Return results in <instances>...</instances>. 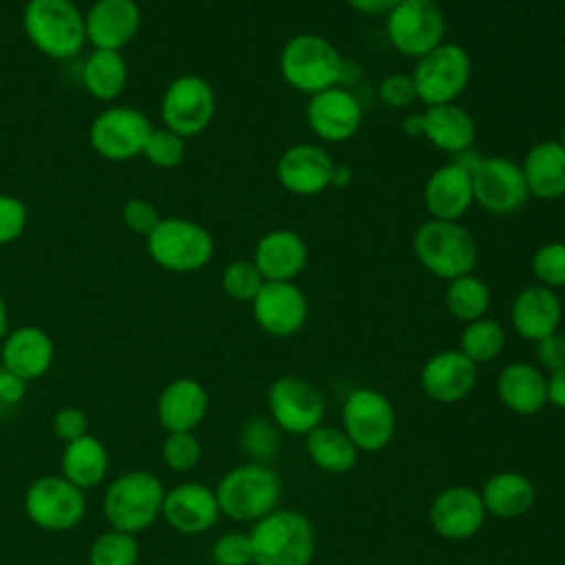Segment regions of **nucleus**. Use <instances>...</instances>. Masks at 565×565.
<instances>
[{
	"instance_id": "f257e3e1",
	"label": "nucleus",
	"mask_w": 565,
	"mask_h": 565,
	"mask_svg": "<svg viewBox=\"0 0 565 565\" xmlns=\"http://www.w3.org/2000/svg\"><path fill=\"white\" fill-rule=\"evenodd\" d=\"M166 486L150 470H126L108 481L102 497V514L108 527L141 534L161 516Z\"/></svg>"
},
{
	"instance_id": "f03ea898",
	"label": "nucleus",
	"mask_w": 565,
	"mask_h": 565,
	"mask_svg": "<svg viewBox=\"0 0 565 565\" xmlns=\"http://www.w3.org/2000/svg\"><path fill=\"white\" fill-rule=\"evenodd\" d=\"M278 68L287 86L309 97L340 86L347 77V62L340 51L318 33L289 38L280 49Z\"/></svg>"
},
{
	"instance_id": "7ed1b4c3",
	"label": "nucleus",
	"mask_w": 565,
	"mask_h": 565,
	"mask_svg": "<svg viewBox=\"0 0 565 565\" xmlns=\"http://www.w3.org/2000/svg\"><path fill=\"white\" fill-rule=\"evenodd\" d=\"M249 534L252 565H311L316 534L298 510H274L258 519Z\"/></svg>"
},
{
	"instance_id": "20e7f679",
	"label": "nucleus",
	"mask_w": 565,
	"mask_h": 565,
	"mask_svg": "<svg viewBox=\"0 0 565 565\" xmlns=\"http://www.w3.org/2000/svg\"><path fill=\"white\" fill-rule=\"evenodd\" d=\"M223 516L238 523H256L276 510L280 499V479L274 468L247 461L227 470L214 488Z\"/></svg>"
},
{
	"instance_id": "39448f33",
	"label": "nucleus",
	"mask_w": 565,
	"mask_h": 565,
	"mask_svg": "<svg viewBox=\"0 0 565 565\" xmlns=\"http://www.w3.org/2000/svg\"><path fill=\"white\" fill-rule=\"evenodd\" d=\"M22 26L29 42L53 60H71L86 44L84 13L73 0H26Z\"/></svg>"
},
{
	"instance_id": "423d86ee",
	"label": "nucleus",
	"mask_w": 565,
	"mask_h": 565,
	"mask_svg": "<svg viewBox=\"0 0 565 565\" xmlns=\"http://www.w3.org/2000/svg\"><path fill=\"white\" fill-rule=\"evenodd\" d=\"M413 252L426 271L441 280L472 274L477 265V243L459 221H424L413 234Z\"/></svg>"
},
{
	"instance_id": "0eeeda50",
	"label": "nucleus",
	"mask_w": 565,
	"mask_h": 565,
	"mask_svg": "<svg viewBox=\"0 0 565 565\" xmlns=\"http://www.w3.org/2000/svg\"><path fill=\"white\" fill-rule=\"evenodd\" d=\"M150 258L174 274H190L205 267L214 256L212 234L192 218H161L146 238Z\"/></svg>"
},
{
	"instance_id": "6e6552de",
	"label": "nucleus",
	"mask_w": 565,
	"mask_h": 565,
	"mask_svg": "<svg viewBox=\"0 0 565 565\" xmlns=\"http://www.w3.org/2000/svg\"><path fill=\"white\" fill-rule=\"evenodd\" d=\"M29 521L44 532H71L86 516V494L62 475H40L24 492Z\"/></svg>"
},
{
	"instance_id": "1a4fd4ad",
	"label": "nucleus",
	"mask_w": 565,
	"mask_h": 565,
	"mask_svg": "<svg viewBox=\"0 0 565 565\" xmlns=\"http://www.w3.org/2000/svg\"><path fill=\"white\" fill-rule=\"evenodd\" d=\"M472 62L457 42H441L415 62L411 73L417 99L426 106L452 104L470 84Z\"/></svg>"
},
{
	"instance_id": "9d476101",
	"label": "nucleus",
	"mask_w": 565,
	"mask_h": 565,
	"mask_svg": "<svg viewBox=\"0 0 565 565\" xmlns=\"http://www.w3.org/2000/svg\"><path fill=\"white\" fill-rule=\"evenodd\" d=\"M397 428V415L388 397L375 388H353L342 404V430L360 452L384 450Z\"/></svg>"
},
{
	"instance_id": "9b49d317",
	"label": "nucleus",
	"mask_w": 565,
	"mask_h": 565,
	"mask_svg": "<svg viewBox=\"0 0 565 565\" xmlns=\"http://www.w3.org/2000/svg\"><path fill=\"white\" fill-rule=\"evenodd\" d=\"M446 35V18L435 0H402L386 13L391 46L413 60L437 49Z\"/></svg>"
},
{
	"instance_id": "f8f14e48",
	"label": "nucleus",
	"mask_w": 565,
	"mask_h": 565,
	"mask_svg": "<svg viewBox=\"0 0 565 565\" xmlns=\"http://www.w3.org/2000/svg\"><path fill=\"white\" fill-rule=\"evenodd\" d=\"M216 110L214 88L201 75H179L174 77L161 97V119L163 128L177 132L179 137L201 135Z\"/></svg>"
},
{
	"instance_id": "ddd939ff",
	"label": "nucleus",
	"mask_w": 565,
	"mask_h": 565,
	"mask_svg": "<svg viewBox=\"0 0 565 565\" xmlns=\"http://www.w3.org/2000/svg\"><path fill=\"white\" fill-rule=\"evenodd\" d=\"M269 419L278 430L289 435H307L324 419V397L305 377L282 375L267 388Z\"/></svg>"
},
{
	"instance_id": "4468645a",
	"label": "nucleus",
	"mask_w": 565,
	"mask_h": 565,
	"mask_svg": "<svg viewBox=\"0 0 565 565\" xmlns=\"http://www.w3.org/2000/svg\"><path fill=\"white\" fill-rule=\"evenodd\" d=\"M152 124L135 106H110L102 110L88 130L93 150L108 161H130L143 154Z\"/></svg>"
},
{
	"instance_id": "2eb2a0df",
	"label": "nucleus",
	"mask_w": 565,
	"mask_h": 565,
	"mask_svg": "<svg viewBox=\"0 0 565 565\" xmlns=\"http://www.w3.org/2000/svg\"><path fill=\"white\" fill-rule=\"evenodd\" d=\"M472 174L475 203L490 214H512L530 199L521 166L505 157H481Z\"/></svg>"
},
{
	"instance_id": "dca6fc26",
	"label": "nucleus",
	"mask_w": 565,
	"mask_h": 565,
	"mask_svg": "<svg viewBox=\"0 0 565 565\" xmlns=\"http://www.w3.org/2000/svg\"><path fill=\"white\" fill-rule=\"evenodd\" d=\"M252 316L265 333L274 338H289L305 327L309 318V302L305 291L294 280H265L252 300Z\"/></svg>"
},
{
	"instance_id": "f3484780",
	"label": "nucleus",
	"mask_w": 565,
	"mask_h": 565,
	"mask_svg": "<svg viewBox=\"0 0 565 565\" xmlns=\"http://www.w3.org/2000/svg\"><path fill=\"white\" fill-rule=\"evenodd\" d=\"M307 124L327 143H342L358 135L364 113L360 99L344 86L320 90L307 102Z\"/></svg>"
},
{
	"instance_id": "a211bd4d",
	"label": "nucleus",
	"mask_w": 565,
	"mask_h": 565,
	"mask_svg": "<svg viewBox=\"0 0 565 565\" xmlns=\"http://www.w3.org/2000/svg\"><path fill=\"white\" fill-rule=\"evenodd\" d=\"M221 516L214 488L199 481H181L166 490L161 519L179 534L207 532Z\"/></svg>"
},
{
	"instance_id": "6ab92c4d",
	"label": "nucleus",
	"mask_w": 565,
	"mask_h": 565,
	"mask_svg": "<svg viewBox=\"0 0 565 565\" xmlns=\"http://www.w3.org/2000/svg\"><path fill=\"white\" fill-rule=\"evenodd\" d=\"M481 494L470 486H448L430 503L428 519L433 530L448 541H466L486 523Z\"/></svg>"
},
{
	"instance_id": "aec40b11",
	"label": "nucleus",
	"mask_w": 565,
	"mask_h": 565,
	"mask_svg": "<svg viewBox=\"0 0 565 565\" xmlns=\"http://www.w3.org/2000/svg\"><path fill=\"white\" fill-rule=\"evenodd\" d=\"M333 168L335 161L324 148L316 143H296L280 154L276 177L287 192L296 196H316L331 188Z\"/></svg>"
},
{
	"instance_id": "412c9836",
	"label": "nucleus",
	"mask_w": 565,
	"mask_h": 565,
	"mask_svg": "<svg viewBox=\"0 0 565 565\" xmlns=\"http://www.w3.org/2000/svg\"><path fill=\"white\" fill-rule=\"evenodd\" d=\"M422 391L439 404L466 399L477 384V364L459 349H446L430 355L419 371Z\"/></svg>"
},
{
	"instance_id": "4be33fe9",
	"label": "nucleus",
	"mask_w": 565,
	"mask_h": 565,
	"mask_svg": "<svg viewBox=\"0 0 565 565\" xmlns=\"http://www.w3.org/2000/svg\"><path fill=\"white\" fill-rule=\"evenodd\" d=\"M55 360V342L42 327L22 324L2 338L0 364L24 382L49 373Z\"/></svg>"
},
{
	"instance_id": "5701e85b",
	"label": "nucleus",
	"mask_w": 565,
	"mask_h": 565,
	"mask_svg": "<svg viewBox=\"0 0 565 565\" xmlns=\"http://www.w3.org/2000/svg\"><path fill=\"white\" fill-rule=\"evenodd\" d=\"M86 42L93 49L121 51L141 26V11L135 0H95L84 13Z\"/></svg>"
},
{
	"instance_id": "b1692460",
	"label": "nucleus",
	"mask_w": 565,
	"mask_h": 565,
	"mask_svg": "<svg viewBox=\"0 0 565 565\" xmlns=\"http://www.w3.org/2000/svg\"><path fill=\"white\" fill-rule=\"evenodd\" d=\"M207 408L205 386L194 377H177L157 397V422L166 433H194L205 419Z\"/></svg>"
},
{
	"instance_id": "393cba45",
	"label": "nucleus",
	"mask_w": 565,
	"mask_h": 565,
	"mask_svg": "<svg viewBox=\"0 0 565 565\" xmlns=\"http://www.w3.org/2000/svg\"><path fill=\"white\" fill-rule=\"evenodd\" d=\"M472 203V174L452 159L433 170L424 183V205L430 218L459 221Z\"/></svg>"
},
{
	"instance_id": "a878e982",
	"label": "nucleus",
	"mask_w": 565,
	"mask_h": 565,
	"mask_svg": "<svg viewBox=\"0 0 565 565\" xmlns=\"http://www.w3.org/2000/svg\"><path fill=\"white\" fill-rule=\"evenodd\" d=\"M563 320V305L554 289L530 285L521 289L510 305V324L516 335L530 342L558 331Z\"/></svg>"
},
{
	"instance_id": "bb28decb",
	"label": "nucleus",
	"mask_w": 565,
	"mask_h": 565,
	"mask_svg": "<svg viewBox=\"0 0 565 565\" xmlns=\"http://www.w3.org/2000/svg\"><path fill=\"white\" fill-rule=\"evenodd\" d=\"M252 260L267 282H289L305 269L309 249L298 232L271 230L258 238Z\"/></svg>"
},
{
	"instance_id": "cd10ccee",
	"label": "nucleus",
	"mask_w": 565,
	"mask_h": 565,
	"mask_svg": "<svg viewBox=\"0 0 565 565\" xmlns=\"http://www.w3.org/2000/svg\"><path fill=\"white\" fill-rule=\"evenodd\" d=\"M419 137H424L437 150L452 157L472 148L477 137L472 115L457 102L426 106V110L419 113Z\"/></svg>"
},
{
	"instance_id": "c85d7f7f",
	"label": "nucleus",
	"mask_w": 565,
	"mask_h": 565,
	"mask_svg": "<svg viewBox=\"0 0 565 565\" xmlns=\"http://www.w3.org/2000/svg\"><path fill=\"white\" fill-rule=\"evenodd\" d=\"M497 397L514 415H536L547 404V377L532 362H510L497 375Z\"/></svg>"
},
{
	"instance_id": "c756f323",
	"label": "nucleus",
	"mask_w": 565,
	"mask_h": 565,
	"mask_svg": "<svg viewBox=\"0 0 565 565\" xmlns=\"http://www.w3.org/2000/svg\"><path fill=\"white\" fill-rule=\"evenodd\" d=\"M521 172L530 196L541 201L565 196V146L554 139L534 143L525 152Z\"/></svg>"
},
{
	"instance_id": "7c9ffc66",
	"label": "nucleus",
	"mask_w": 565,
	"mask_h": 565,
	"mask_svg": "<svg viewBox=\"0 0 565 565\" xmlns=\"http://www.w3.org/2000/svg\"><path fill=\"white\" fill-rule=\"evenodd\" d=\"M110 468V455L106 444L86 433L84 437L64 444L60 457V475L84 492L106 481Z\"/></svg>"
},
{
	"instance_id": "2f4dec72",
	"label": "nucleus",
	"mask_w": 565,
	"mask_h": 565,
	"mask_svg": "<svg viewBox=\"0 0 565 565\" xmlns=\"http://www.w3.org/2000/svg\"><path fill=\"white\" fill-rule=\"evenodd\" d=\"M479 494L486 514L497 519H519L534 505L536 499L534 483L516 470H501L490 475Z\"/></svg>"
},
{
	"instance_id": "473e14b6",
	"label": "nucleus",
	"mask_w": 565,
	"mask_h": 565,
	"mask_svg": "<svg viewBox=\"0 0 565 565\" xmlns=\"http://www.w3.org/2000/svg\"><path fill=\"white\" fill-rule=\"evenodd\" d=\"M305 450L313 466L329 475L349 472L360 455V450L342 428L327 424H320L305 435Z\"/></svg>"
},
{
	"instance_id": "72a5a7b5",
	"label": "nucleus",
	"mask_w": 565,
	"mask_h": 565,
	"mask_svg": "<svg viewBox=\"0 0 565 565\" xmlns=\"http://www.w3.org/2000/svg\"><path fill=\"white\" fill-rule=\"evenodd\" d=\"M128 82V66L121 51L93 49L82 64V84L99 102L117 99Z\"/></svg>"
},
{
	"instance_id": "f704fd0d",
	"label": "nucleus",
	"mask_w": 565,
	"mask_h": 565,
	"mask_svg": "<svg viewBox=\"0 0 565 565\" xmlns=\"http://www.w3.org/2000/svg\"><path fill=\"white\" fill-rule=\"evenodd\" d=\"M444 302H446V309L457 320L472 322L486 316L490 307V287L475 274H466L455 280H448Z\"/></svg>"
},
{
	"instance_id": "c9c22d12",
	"label": "nucleus",
	"mask_w": 565,
	"mask_h": 565,
	"mask_svg": "<svg viewBox=\"0 0 565 565\" xmlns=\"http://www.w3.org/2000/svg\"><path fill=\"white\" fill-rule=\"evenodd\" d=\"M505 347V331L494 318H477L466 322L459 335V351L475 364H486L499 358Z\"/></svg>"
},
{
	"instance_id": "e433bc0d",
	"label": "nucleus",
	"mask_w": 565,
	"mask_h": 565,
	"mask_svg": "<svg viewBox=\"0 0 565 565\" xmlns=\"http://www.w3.org/2000/svg\"><path fill=\"white\" fill-rule=\"evenodd\" d=\"M139 554L141 550L135 534L108 527L90 543L88 565H137Z\"/></svg>"
},
{
	"instance_id": "4c0bfd02",
	"label": "nucleus",
	"mask_w": 565,
	"mask_h": 565,
	"mask_svg": "<svg viewBox=\"0 0 565 565\" xmlns=\"http://www.w3.org/2000/svg\"><path fill=\"white\" fill-rule=\"evenodd\" d=\"M243 452L258 463H267L276 457L280 446V430L269 417H249L241 426L238 435Z\"/></svg>"
},
{
	"instance_id": "58836bf2",
	"label": "nucleus",
	"mask_w": 565,
	"mask_h": 565,
	"mask_svg": "<svg viewBox=\"0 0 565 565\" xmlns=\"http://www.w3.org/2000/svg\"><path fill=\"white\" fill-rule=\"evenodd\" d=\"M203 448L194 433H166L161 444V459L168 470L185 475L201 461Z\"/></svg>"
},
{
	"instance_id": "ea45409f",
	"label": "nucleus",
	"mask_w": 565,
	"mask_h": 565,
	"mask_svg": "<svg viewBox=\"0 0 565 565\" xmlns=\"http://www.w3.org/2000/svg\"><path fill=\"white\" fill-rule=\"evenodd\" d=\"M265 278L260 276L254 260H234L221 274L223 291L238 302H252L260 291Z\"/></svg>"
},
{
	"instance_id": "a19ab883",
	"label": "nucleus",
	"mask_w": 565,
	"mask_h": 565,
	"mask_svg": "<svg viewBox=\"0 0 565 565\" xmlns=\"http://www.w3.org/2000/svg\"><path fill=\"white\" fill-rule=\"evenodd\" d=\"M532 276L536 278V285L558 289L565 287V243L552 241L541 245L532 256Z\"/></svg>"
},
{
	"instance_id": "79ce46f5",
	"label": "nucleus",
	"mask_w": 565,
	"mask_h": 565,
	"mask_svg": "<svg viewBox=\"0 0 565 565\" xmlns=\"http://www.w3.org/2000/svg\"><path fill=\"white\" fill-rule=\"evenodd\" d=\"M143 157L154 168H177L185 157V139L168 128H152L143 148Z\"/></svg>"
},
{
	"instance_id": "37998d69",
	"label": "nucleus",
	"mask_w": 565,
	"mask_h": 565,
	"mask_svg": "<svg viewBox=\"0 0 565 565\" xmlns=\"http://www.w3.org/2000/svg\"><path fill=\"white\" fill-rule=\"evenodd\" d=\"M214 565H252V543L247 532H225L212 545Z\"/></svg>"
},
{
	"instance_id": "c03bdc74",
	"label": "nucleus",
	"mask_w": 565,
	"mask_h": 565,
	"mask_svg": "<svg viewBox=\"0 0 565 565\" xmlns=\"http://www.w3.org/2000/svg\"><path fill=\"white\" fill-rule=\"evenodd\" d=\"M29 212L22 199L0 192V245L18 241L26 227Z\"/></svg>"
},
{
	"instance_id": "a18cd8bd",
	"label": "nucleus",
	"mask_w": 565,
	"mask_h": 565,
	"mask_svg": "<svg viewBox=\"0 0 565 565\" xmlns=\"http://www.w3.org/2000/svg\"><path fill=\"white\" fill-rule=\"evenodd\" d=\"M121 221L126 223V227L139 236H150L152 230L159 225L161 216H159V210L148 201V199H141V196H135V199H128L121 207Z\"/></svg>"
},
{
	"instance_id": "49530a36",
	"label": "nucleus",
	"mask_w": 565,
	"mask_h": 565,
	"mask_svg": "<svg viewBox=\"0 0 565 565\" xmlns=\"http://www.w3.org/2000/svg\"><path fill=\"white\" fill-rule=\"evenodd\" d=\"M380 99L391 108H406L417 99L413 77L406 73H391L380 82Z\"/></svg>"
},
{
	"instance_id": "de8ad7c7",
	"label": "nucleus",
	"mask_w": 565,
	"mask_h": 565,
	"mask_svg": "<svg viewBox=\"0 0 565 565\" xmlns=\"http://www.w3.org/2000/svg\"><path fill=\"white\" fill-rule=\"evenodd\" d=\"M51 428H53V435L57 439L68 444V441H75V439H79L88 433V417L77 406H64L53 415Z\"/></svg>"
},
{
	"instance_id": "09e8293b",
	"label": "nucleus",
	"mask_w": 565,
	"mask_h": 565,
	"mask_svg": "<svg viewBox=\"0 0 565 565\" xmlns=\"http://www.w3.org/2000/svg\"><path fill=\"white\" fill-rule=\"evenodd\" d=\"M534 358L539 362V369L545 371H558L565 366V335L554 331L539 342H534Z\"/></svg>"
},
{
	"instance_id": "8fccbe9b",
	"label": "nucleus",
	"mask_w": 565,
	"mask_h": 565,
	"mask_svg": "<svg viewBox=\"0 0 565 565\" xmlns=\"http://www.w3.org/2000/svg\"><path fill=\"white\" fill-rule=\"evenodd\" d=\"M26 382L0 364V411H11L22 404Z\"/></svg>"
},
{
	"instance_id": "3c124183",
	"label": "nucleus",
	"mask_w": 565,
	"mask_h": 565,
	"mask_svg": "<svg viewBox=\"0 0 565 565\" xmlns=\"http://www.w3.org/2000/svg\"><path fill=\"white\" fill-rule=\"evenodd\" d=\"M547 404L565 411V366L547 375Z\"/></svg>"
},
{
	"instance_id": "603ef678",
	"label": "nucleus",
	"mask_w": 565,
	"mask_h": 565,
	"mask_svg": "<svg viewBox=\"0 0 565 565\" xmlns=\"http://www.w3.org/2000/svg\"><path fill=\"white\" fill-rule=\"evenodd\" d=\"M347 2L358 13H364V15H386L402 0H347Z\"/></svg>"
},
{
	"instance_id": "864d4df0",
	"label": "nucleus",
	"mask_w": 565,
	"mask_h": 565,
	"mask_svg": "<svg viewBox=\"0 0 565 565\" xmlns=\"http://www.w3.org/2000/svg\"><path fill=\"white\" fill-rule=\"evenodd\" d=\"M351 179H353L351 168L342 166V163H335L333 177H331V188H347L351 183Z\"/></svg>"
},
{
	"instance_id": "5fc2aeb1",
	"label": "nucleus",
	"mask_w": 565,
	"mask_h": 565,
	"mask_svg": "<svg viewBox=\"0 0 565 565\" xmlns=\"http://www.w3.org/2000/svg\"><path fill=\"white\" fill-rule=\"evenodd\" d=\"M9 333V309L4 302V296L0 294V340Z\"/></svg>"
},
{
	"instance_id": "6e6d98bb",
	"label": "nucleus",
	"mask_w": 565,
	"mask_h": 565,
	"mask_svg": "<svg viewBox=\"0 0 565 565\" xmlns=\"http://www.w3.org/2000/svg\"><path fill=\"white\" fill-rule=\"evenodd\" d=\"M563 146H565V124H563V128H561V139H558Z\"/></svg>"
}]
</instances>
